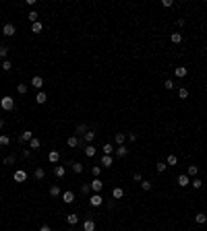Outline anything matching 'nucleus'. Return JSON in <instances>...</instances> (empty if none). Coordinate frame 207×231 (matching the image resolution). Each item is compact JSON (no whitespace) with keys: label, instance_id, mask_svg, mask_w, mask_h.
Masks as SVG:
<instances>
[{"label":"nucleus","instance_id":"nucleus-27","mask_svg":"<svg viewBox=\"0 0 207 231\" xmlns=\"http://www.w3.org/2000/svg\"><path fill=\"white\" fill-rule=\"evenodd\" d=\"M197 173H199V167H197V165H188V167H187V176L188 177H195V176H197Z\"/></svg>","mask_w":207,"mask_h":231},{"label":"nucleus","instance_id":"nucleus-39","mask_svg":"<svg viewBox=\"0 0 207 231\" xmlns=\"http://www.w3.org/2000/svg\"><path fill=\"white\" fill-rule=\"evenodd\" d=\"M8 52H10V50L6 48V45H0V58H2V60H6V56H8Z\"/></svg>","mask_w":207,"mask_h":231},{"label":"nucleus","instance_id":"nucleus-37","mask_svg":"<svg viewBox=\"0 0 207 231\" xmlns=\"http://www.w3.org/2000/svg\"><path fill=\"white\" fill-rule=\"evenodd\" d=\"M141 188H143L145 192H149V190H153V184L149 182V180H143V182H141Z\"/></svg>","mask_w":207,"mask_h":231},{"label":"nucleus","instance_id":"nucleus-38","mask_svg":"<svg viewBox=\"0 0 207 231\" xmlns=\"http://www.w3.org/2000/svg\"><path fill=\"white\" fill-rule=\"evenodd\" d=\"M178 97H180V99H187L188 97V89L187 87H180V89H178Z\"/></svg>","mask_w":207,"mask_h":231},{"label":"nucleus","instance_id":"nucleus-47","mask_svg":"<svg viewBox=\"0 0 207 231\" xmlns=\"http://www.w3.org/2000/svg\"><path fill=\"white\" fill-rule=\"evenodd\" d=\"M164 87H166L168 91H172V89H174V81H170V79H168V81H164Z\"/></svg>","mask_w":207,"mask_h":231},{"label":"nucleus","instance_id":"nucleus-40","mask_svg":"<svg viewBox=\"0 0 207 231\" xmlns=\"http://www.w3.org/2000/svg\"><path fill=\"white\" fill-rule=\"evenodd\" d=\"M85 132H87V126H85V124H79V126H77V136H83Z\"/></svg>","mask_w":207,"mask_h":231},{"label":"nucleus","instance_id":"nucleus-32","mask_svg":"<svg viewBox=\"0 0 207 231\" xmlns=\"http://www.w3.org/2000/svg\"><path fill=\"white\" fill-rule=\"evenodd\" d=\"M178 163V157L176 155H168V159H166V165H170V167H174Z\"/></svg>","mask_w":207,"mask_h":231},{"label":"nucleus","instance_id":"nucleus-7","mask_svg":"<svg viewBox=\"0 0 207 231\" xmlns=\"http://www.w3.org/2000/svg\"><path fill=\"white\" fill-rule=\"evenodd\" d=\"M104 190V182L99 180V177H95L93 182H91V192H95V194H99V192Z\"/></svg>","mask_w":207,"mask_h":231},{"label":"nucleus","instance_id":"nucleus-31","mask_svg":"<svg viewBox=\"0 0 207 231\" xmlns=\"http://www.w3.org/2000/svg\"><path fill=\"white\" fill-rule=\"evenodd\" d=\"M170 41L172 44H180L182 41V33H170Z\"/></svg>","mask_w":207,"mask_h":231},{"label":"nucleus","instance_id":"nucleus-49","mask_svg":"<svg viewBox=\"0 0 207 231\" xmlns=\"http://www.w3.org/2000/svg\"><path fill=\"white\" fill-rule=\"evenodd\" d=\"M31 155H33V151H31V149H25V151H23V157H25V159H29Z\"/></svg>","mask_w":207,"mask_h":231},{"label":"nucleus","instance_id":"nucleus-12","mask_svg":"<svg viewBox=\"0 0 207 231\" xmlns=\"http://www.w3.org/2000/svg\"><path fill=\"white\" fill-rule=\"evenodd\" d=\"M31 138H33V132H31V130H25V132H21L19 143H29Z\"/></svg>","mask_w":207,"mask_h":231},{"label":"nucleus","instance_id":"nucleus-34","mask_svg":"<svg viewBox=\"0 0 207 231\" xmlns=\"http://www.w3.org/2000/svg\"><path fill=\"white\" fill-rule=\"evenodd\" d=\"M83 169H85V167H83V163H79V161H75V163H73V171H75V173H83Z\"/></svg>","mask_w":207,"mask_h":231},{"label":"nucleus","instance_id":"nucleus-3","mask_svg":"<svg viewBox=\"0 0 207 231\" xmlns=\"http://www.w3.org/2000/svg\"><path fill=\"white\" fill-rule=\"evenodd\" d=\"M2 33H4V37H13V35L17 33V27L13 23H4V27H2Z\"/></svg>","mask_w":207,"mask_h":231},{"label":"nucleus","instance_id":"nucleus-29","mask_svg":"<svg viewBox=\"0 0 207 231\" xmlns=\"http://www.w3.org/2000/svg\"><path fill=\"white\" fill-rule=\"evenodd\" d=\"M10 144V136L8 134H0V147H8Z\"/></svg>","mask_w":207,"mask_h":231},{"label":"nucleus","instance_id":"nucleus-48","mask_svg":"<svg viewBox=\"0 0 207 231\" xmlns=\"http://www.w3.org/2000/svg\"><path fill=\"white\" fill-rule=\"evenodd\" d=\"M126 140H128V143H135V140H137V134H135V132H128L126 134Z\"/></svg>","mask_w":207,"mask_h":231},{"label":"nucleus","instance_id":"nucleus-10","mask_svg":"<svg viewBox=\"0 0 207 231\" xmlns=\"http://www.w3.org/2000/svg\"><path fill=\"white\" fill-rule=\"evenodd\" d=\"M114 155H116L118 159H122V157H126V155H128V149L124 147V144H122V147H116V149H114Z\"/></svg>","mask_w":207,"mask_h":231},{"label":"nucleus","instance_id":"nucleus-50","mask_svg":"<svg viewBox=\"0 0 207 231\" xmlns=\"http://www.w3.org/2000/svg\"><path fill=\"white\" fill-rule=\"evenodd\" d=\"M133 180H135V182H143V176H141V173H135V176H133Z\"/></svg>","mask_w":207,"mask_h":231},{"label":"nucleus","instance_id":"nucleus-1","mask_svg":"<svg viewBox=\"0 0 207 231\" xmlns=\"http://www.w3.org/2000/svg\"><path fill=\"white\" fill-rule=\"evenodd\" d=\"M0 108L4 109V112H10V109H15V99L10 97V95H4V97L0 99Z\"/></svg>","mask_w":207,"mask_h":231},{"label":"nucleus","instance_id":"nucleus-30","mask_svg":"<svg viewBox=\"0 0 207 231\" xmlns=\"http://www.w3.org/2000/svg\"><path fill=\"white\" fill-rule=\"evenodd\" d=\"M50 196H62V192H60V188L58 186H56V184H54V186H50Z\"/></svg>","mask_w":207,"mask_h":231},{"label":"nucleus","instance_id":"nucleus-6","mask_svg":"<svg viewBox=\"0 0 207 231\" xmlns=\"http://www.w3.org/2000/svg\"><path fill=\"white\" fill-rule=\"evenodd\" d=\"M29 85H31L33 89H42V87H44V79H42L40 74H35V76H31Z\"/></svg>","mask_w":207,"mask_h":231},{"label":"nucleus","instance_id":"nucleus-11","mask_svg":"<svg viewBox=\"0 0 207 231\" xmlns=\"http://www.w3.org/2000/svg\"><path fill=\"white\" fill-rule=\"evenodd\" d=\"M112 198H114V200H120V198H124V190H122L120 186L112 188Z\"/></svg>","mask_w":207,"mask_h":231},{"label":"nucleus","instance_id":"nucleus-5","mask_svg":"<svg viewBox=\"0 0 207 231\" xmlns=\"http://www.w3.org/2000/svg\"><path fill=\"white\" fill-rule=\"evenodd\" d=\"M176 184H178V186H180V188H187L188 184H191V177H188L187 173H180V176L176 177Z\"/></svg>","mask_w":207,"mask_h":231},{"label":"nucleus","instance_id":"nucleus-18","mask_svg":"<svg viewBox=\"0 0 207 231\" xmlns=\"http://www.w3.org/2000/svg\"><path fill=\"white\" fill-rule=\"evenodd\" d=\"M83 153H85V155H87V157H95V153H98V149H95L93 144H85Z\"/></svg>","mask_w":207,"mask_h":231},{"label":"nucleus","instance_id":"nucleus-2","mask_svg":"<svg viewBox=\"0 0 207 231\" xmlns=\"http://www.w3.org/2000/svg\"><path fill=\"white\" fill-rule=\"evenodd\" d=\"M102 202H104V196H102V194H95V192H93V194L89 196V204H91V207L98 208V207H102Z\"/></svg>","mask_w":207,"mask_h":231},{"label":"nucleus","instance_id":"nucleus-33","mask_svg":"<svg viewBox=\"0 0 207 231\" xmlns=\"http://www.w3.org/2000/svg\"><path fill=\"white\" fill-rule=\"evenodd\" d=\"M102 149H104V155H112V153H114V144L112 143H106Z\"/></svg>","mask_w":207,"mask_h":231},{"label":"nucleus","instance_id":"nucleus-25","mask_svg":"<svg viewBox=\"0 0 207 231\" xmlns=\"http://www.w3.org/2000/svg\"><path fill=\"white\" fill-rule=\"evenodd\" d=\"M33 177H35V180H44V177H46V169L44 167H35Z\"/></svg>","mask_w":207,"mask_h":231},{"label":"nucleus","instance_id":"nucleus-22","mask_svg":"<svg viewBox=\"0 0 207 231\" xmlns=\"http://www.w3.org/2000/svg\"><path fill=\"white\" fill-rule=\"evenodd\" d=\"M40 147H42V143H40V138H31V140H29V149H31V151H40Z\"/></svg>","mask_w":207,"mask_h":231},{"label":"nucleus","instance_id":"nucleus-9","mask_svg":"<svg viewBox=\"0 0 207 231\" xmlns=\"http://www.w3.org/2000/svg\"><path fill=\"white\" fill-rule=\"evenodd\" d=\"M62 202H64V204H73V202H75V192H70V190L62 192Z\"/></svg>","mask_w":207,"mask_h":231},{"label":"nucleus","instance_id":"nucleus-15","mask_svg":"<svg viewBox=\"0 0 207 231\" xmlns=\"http://www.w3.org/2000/svg\"><path fill=\"white\" fill-rule=\"evenodd\" d=\"M124 140H126V134H124V132H116V134H114V143L118 144V147H122Z\"/></svg>","mask_w":207,"mask_h":231},{"label":"nucleus","instance_id":"nucleus-16","mask_svg":"<svg viewBox=\"0 0 207 231\" xmlns=\"http://www.w3.org/2000/svg\"><path fill=\"white\" fill-rule=\"evenodd\" d=\"M93 138H95V132H93V130H87V132L83 134V143L91 144V143H93Z\"/></svg>","mask_w":207,"mask_h":231},{"label":"nucleus","instance_id":"nucleus-36","mask_svg":"<svg viewBox=\"0 0 207 231\" xmlns=\"http://www.w3.org/2000/svg\"><path fill=\"white\" fill-rule=\"evenodd\" d=\"M155 169H158V171H159V173H164V171H166V169H168V165H166V161H158V163H155Z\"/></svg>","mask_w":207,"mask_h":231},{"label":"nucleus","instance_id":"nucleus-4","mask_svg":"<svg viewBox=\"0 0 207 231\" xmlns=\"http://www.w3.org/2000/svg\"><path fill=\"white\" fill-rule=\"evenodd\" d=\"M13 180H15V182H19V184L27 182V171H25V169H17V171L13 173Z\"/></svg>","mask_w":207,"mask_h":231},{"label":"nucleus","instance_id":"nucleus-46","mask_svg":"<svg viewBox=\"0 0 207 231\" xmlns=\"http://www.w3.org/2000/svg\"><path fill=\"white\" fill-rule=\"evenodd\" d=\"M162 6H164V8H172V6H174V0H162Z\"/></svg>","mask_w":207,"mask_h":231},{"label":"nucleus","instance_id":"nucleus-24","mask_svg":"<svg viewBox=\"0 0 207 231\" xmlns=\"http://www.w3.org/2000/svg\"><path fill=\"white\" fill-rule=\"evenodd\" d=\"M195 223H197V225L207 223V215H205V213H197V215H195Z\"/></svg>","mask_w":207,"mask_h":231},{"label":"nucleus","instance_id":"nucleus-19","mask_svg":"<svg viewBox=\"0 0 207 231\" xmlns=\"http://www.w3.org/2000/svg\"><path fill=\"white\" fill-rule=\"evenodd\" d=\"M54 176L56 177H64L66 176V167H64V165H54Z\"/></svg>","mask_w":207,"mask_h":231},{"label":"nucleus","instance_id":"nucleus-42","mask_svg":"<svg viewBox=\"0 0 207 231\" xmlns=\"http://www.w3.org/2000/svg\"><path fill=\"white\" fill-rule=\"evenodd\" d=\"M15 161H17V155H8V157L4 159V165H13Z\"/></svg>","mask_w":207,"mask_h":231},{"label":"nucleus","instance_id":"nucleus-35","mask_svg":"<svg viewBox=\"0 0 207 231\" xmlns=\"http://www.w3.org/2000/svg\"><path fill=\"white\" fill-rule=\"evenodd\" d=\"M191 184H193V188H195V190H201V188H203V180H199V177L191 180Z\"/></svg>","mask_w":207,"mask_h":231},{"label":"nucleus","instance_id":"nucleus-45","mask_svg":"<svg viewBox=\"0 0 207 231\" xmlns=\"http://www.w3.org/2000/svg\"><path fill=\"white\" fill-rule=\"evenodd\" d=\"M91 173H93V176L98 177L99 173H102V165H93V167H91Z\"/></svg>","mask_w":207,"mask_h":231},{"label":"nucleus","instance_id":"nucleus-14","mask_svg":"<svg viewBox=\"0 0 207 231\" xmlns=\"http://www.w3.org/2000/svg\"><path fill=\"white\" fill-rule=\"evenodd\" d=\"M174 74H176L178 79H184V76H187V74H188V68H187V66H176V70H174Z\"/></svg>","mask_w":207,"mask_h":231},{"label":"nucleus","instance_id":"nucleus-52","mask_svg":"<svg viewBox=\"0 0 207 231\" xmlns=\"http://www.w3.org/2000/svg\"><path fill=\"white\" fill-rule=\"evenodd\" d=\"M40 231H52V227H50V225H42Z\"/></svg>","mask_w":207,"mask_h":231},{"label":"nucleus","instance_id":"nucleus-8","mask_svg":"<svg viewBox=\"0 0 207 231\" xmlns=\"http://www.w3.org/2000/svg\"><path fill=\"white\" fill-rule=\"evenodd\" d=\"M48 161L52 163V165H58V161H60V153L56 151V149H54V151H50V153H48Z\"/></svg>","mask_w":207,"mask_h":231},{"label":"nucleus","instance_id":"nucleus-41","mask_svg":"<svg viewBox=\"0 0 207 231\" xmlns=\"http://www.w3.org/2000/svg\"><path fill=\"white\" fill-rule=\"evenodd\" d=\"M27 19L31 21V25H33V23H37V21H40V19H37V13H35V10H31L29 15H27Z\"/></svg>","mask_w":207,"mask_h":231},{"label":"nucleus","instance_id":"nucleus-53","mask_svg":"<svg viewBox=\"0 0 207 231\" xmlns=\"http://www.w3.org/2000/svg\"><path fill=\"white\" fill-rule=\"evenodd\" d=\"M4 128V118H0V130Z\"/></svg>","mask_w":207,"mask_h":231},{"label":"nucleus","instance_id":"nucleus-51","mask_svg":"<svg viewBox=\"0 0 207 231\" xmlns=\"http://www.w3.org/2000/svg\"><path fill=\"white\" fill-rule=\"evenodd\" d=\"M176 25H178V27H184V25H187V21H184V19H178Z\"/></svg>","mask_w":207,"mask_h":231},{"label":"nucleus","instance_id":"nucleus-23","mask_svg":"<svg viewBox=\"0 0 207 231\" xmlns=\"http://www.w3.org/2000/svg\"><path fill=\"white\" fill-rule=\"evenodd\" d=\"M66 223H69L70 227H75L77 223H79V215H73V213H70V215H66Z\"/></svg>","mask_w":207,"mask_h":231},{"label":"nucleus","instance_id":"nucleus-17","mask_svg":"<svg viewBox=\"0 0 207 231\" xmlns=\"http://www.w3.org/2000/svg\"><path fill=\"white\" fill-rule=\"evenodd\" d=\"M46 101H48V95H46L44 91H37V95H35V103L42 105V103H46Z\"/></svg>","mask_w":207,"mask_h":231},{"label":"nucleus","instance_id":"nucleus-44","mask_svg":"<svg viewBox=\"0 0 207 231\" xmlns=\"http://www.w3.org/2000/svg\"><path fill=\"white\" fill-rule=\"evenodd\" d=\"M81 192H83V194H89V192H91V184H81Z\"/></svg>","mask_w":207,"mask_h":231},{"label":"nucleus","instance_id":"nucleus-26","mask_svg":"<svg viewBox=\"0 0 207 231\" xmlns=\"http://www.w3.org/2000/svg\"><path fill=\"white\" fill-rule=\"evenodd\" d=\"M27 91H29V87H27L25 83H19V85H17V93H19V95H27Z\"/></svg>","mask_w":207,"mask_h":231},{"label":"nucleus","instance_id":"nucleus-43","mask_svg":"<svg viewBox=\"0 0 207 231\" xmlns=\"http://www.w3.org/2000/svg\"><path fill=\"white\" fill-rule=\"evenodd\" d=\"M13 68V62L10 60H2V70H10Z\"/></svg>","mask_w":207,"mask_h":231},{"label":"nucleus","instance_id":"nucleus-13","mask_svg":"<svg viewBox=\"0 0 207 231\" xmlns=\"http://www.w3.org/2000/svg\"><path fill=\"white\" fill-rule=\"evenodd\" d=\"M83 231H95V221L93 219H85L83 221Z\"/></svg>","mask_w":207,"mask_h":231},{"label":"nucleus","instance_id":"nucleus-28","mask_svg":"<svg viewBox=\"0 0 207 231\" xmlns=\"http://www.w3.org/2000/svg\"><path fill=\"white\" fill-rule=\"evenodd\" d=\"M42 29H44L42 21H37V23H33V25H31V33H42Z\"/></svg>","mask_w":207,"mask_h":231},{"label":"nucleus","instance_id":"nucleus-20","mask_svg":"<svg viewBox=\"0 0 207 231\" xmlns=\"http://www.w3.org/2000/svg\"><path fill=\"white\" fill-rule=\"evenodd\" d=\"M112 163H114L112 155H102V165L104 167H112Z\"/></svg>","mask_w":207,"mask_h":231},{"label":"nucleus","instance_id":"nucleus-21","mask_svg":"<svg viewBox=\"0 0 207 231\" xmlns=\"http://www.w3.org/2000/svg\"><path fill=\"white\" fill-rule=\"evenodd\" d=\"M79 136H69L66 138V144H69V149H75V147H79Z\"/></svg>","mask_w":207,"mask_h":231}]
</instances>
